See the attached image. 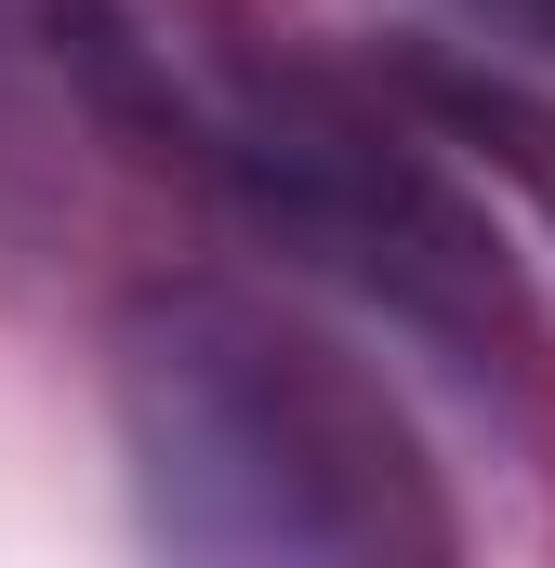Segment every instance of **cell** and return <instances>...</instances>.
Masks as SVG:
<instances>
[{
  "instance_id": "cell-1",
  "label": "cell",
  "mask_w": 555,
  "mask_h": 568,
  "mask_svg": "<svg viewBox=\"0 0 555 568\" xmlns=\"http://www.w3.org/2000/svg\"><path fill=\"white\" fill-rule=\"evenodd\" d=\"M172 40V185L384 317L490 424H555V331L476 185L411 120V80H357L252 13H159Z\"/></svg>"
},
{
  "instance_id": "cell-2",
  "label": "cell",
  "mask_w": 555,
  "mask_h": 568,
  "mask_svg": "<svg viewBox=\"0 0 555 568\" xmlns=\"http://www.w3.org/2000/svg\"><path fill=\"white\" fill-rule=\"evenodd\" d=\"M107 410L133 516L172 556L225 568H436L463 503L411 397L252 278H145L107 317Z\"/></svg>"
},
{
  "instance_id": "cell-3",
  "label": "cell",
  "mask_w": 555,
  "mask_h": 568,
  "mask_svg": "<svg viewBox=\"0 0 555 568\" xmlns=\"http://www.w3.org/2000/svg\"><path fill=\"white\" fill-rule=\"evenodd\" d=\"M107 172L172 185V40L145 0H0V185L93 199Z\"/></svg>"
},
{
  "instance_id": "cell-4",
  "label": "cell",
  "mask_w": 555,
  "mask_h": 568,
  "mask_svg": "<svg viewBox=\"0 0 555 568\" xmlns=\"http://www.w3.org/2000/svg\"><path fill=\"white\" fill-rule=\"evenodd\" d=\"M411 106L436 120V133L490 145V159H503V172L555 212V106H529L516 80H476V67H411Z\"/></svg>"
},
{
  "instance_id": "cell-5",
  "label": "cell",
  "mask_w": 555,
  "mask_h": 568,
  "mask_svg": "<svg viewBox=\"0 0 555 568\" xmlns=\"http://www.w3.org/2000/svg\"><path fill=\"white\" fill-rule=\"evenodd\" d=\"M423 13H450L463 40H503V53L555 67V0H423Z\"/></svg>"
}]
</instances>
